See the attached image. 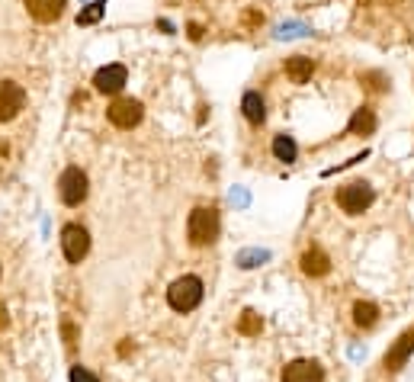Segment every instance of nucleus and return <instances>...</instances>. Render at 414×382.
<instances>
[{"label":"nucleus","instance_id":"6","mask_svg":"<svg viewBox=\"0 0 414 382\" xmlns=\"http://www.w3.org/2000/svg\"><path fill=\"white\" fill-rule=\"evenodd\" d=\"M61 251L68 257V264H81L91 251V235L84 225H65L61 228Z\"/></svg>","mask_w":414,"mask_h":382},{"label":"nucleus","instance_id":"13","mask_svg":"<svg viewBox=\"0 0 414 382\" xmlns=\"http://www.w3.org/2000/svg\"><path fill=\"white\" fill-rule=\"evenodd\" d=\"M241 113H244V119L248 123H254V125H260L267 119V103H264V97L257 90H248L244 93V100H241Z\"/></svg>","mask_w":414,"mask_h":382},{"label":"nucleus","instance_id":"11","mask_svg":"<svg viewBox=\"0 0 414 382\" xmlns=\"http://www.w3.org/2000/svg\"><path fill=\"white\" fill-rule=\"evenodd\" d=\"M26 10L39 23H55L65 13V0H26Z\"/></svg>","mask_w":414,"mask_h":382},{"label":"nucleus","instance_id":"9","mask_svg":"<svg viewBox=\"0 0 414 382\" xmlns=\"http://www.w3.org/2000/svg\"><path fill=\"white\" fill-rule=\"evenodd\" d=\"M283 382H324V369L315 360H293L283 367Z\"/></svg>","mask_w":414,"mask_h":382},{"label":"nucleus","instance_id":"14","mask_svg":"<svg viewBox=\"0 0 414 382\" xmlns=\"http://www.w3.org/2000/svg\"><path fill=\"white\" fill-rule=\"evenodd\" d=\"M312 71H315V62L305 58V55H295V58L286 62V77L293 81V84H305V81L312 77Z\"/></svg>","mask_w":414,"mask_h":382},{"label":"nucleus","instance_id":"26","mask_svg":"<svg viewBox=\"0 0 414 382\" xmlns=\"http://www.w3.org/2000/svg\"><path fill=\"white\" fill-rule=\"evenodd\" d=\"M7 158V145H4V142H0V161Z\"/></svg>","mask_w":414,"mask_h":382},{"label":"nucleus","instance_id":"5","mask_svg":"<svg viewBox=\"0 0 414 382\" xmlns=\"http://www.w3.org/2000/svg\"><path fill=\"white\" fill-rule=\"evenodd\" d=\"M106 116H109V123H113L116 129H135V125L142 123L145 107H142V100L119 97V100H113V107L106 109Z\"/></svg>","mask_w":414,"mask_h":382},{"label":"nucleus","instance_id":"8","mask_svg":"<svg viewBox=\"0 0 414 382\" xmlns=\"http://www.w3.org/2000/svg\"><path fill=\"white\" fill-rule=\"evenodd\" d=\"M128 81V71L126 64H106V68H100L97 74H93V87H97V93H119L122 87H126Z\"/></svg>","mask_w":414,"mask_h":382},{"label":"nucleus","instance_id":"18","mask_svg":"<svg viewBox=\"0 0 414 382\" xmlns=\"http://www.w3.org/2000/svg\"><path fill=\"white\" fill-rule=\"evenodd\" d=\"M103 13H106V4H103V0H93V4H87V7L77 13V23H81V26H93V23H100V20H103Z\"/></svg>","mask_w":414,"mask_h":382},{"label":"nucleus","instance_id":"21","mask_svg":"<svg viewBox=\"0 0 414 382\" xmlns=\"http://www.w3.org/2000/svg\"><path fill=\"white\" fill-rule=\"evenodd\" d=\"M267 257H270L267 251H244V254H238V267L251 270V267H257V264H264Z\"/></svg>","mask_w":414,"mask_h":382},{"label":"nucleus","instance_id":"12","mask_svg":"<svg viewBox=\"0 0 414 382\" xmlns=\"http://www.w3.org/2000/svg\"><path fill=\"white\" fill-rule=\"evenodd\" d=\"M302 273L305 276H324L328 270H331V260H328V254L321 251V247H312V251L302 254Z\"/></svg>","mask_w":414,"mask_h":382},{"label":"nucleus","instance_id":"25","mask_svg":"<svg viewBox=\"0 0 414 382\" xmlns=\"http://www.w3.org/2000/svg\"><path fill=\"white\" fill-rule=\"evenodd\" d=\"M189 39H196V42L203 39V29H199V26H196V23H189Z\"/></svg>","mask_w":414,"mask_h":382},{"label":"nucleus","instance_id":"20","mask_svg":"<svg viewBox=\"0 0 414 382\" xmlns=\"http://www.w3.org/2000/svg\"><path fill=\"white\" fill-rule=\"evenodd\" d=\"M360 84H366V90H373V93H385L389 90V77L369 71V74H360Z\"/></svg>","mask_w":414,"mask_h":382},{"label":"nucleus","instance_id":"23","mask_svg":"<svg viewBox=\"0 0 414 382\" xmlns=\"http://www.w3.org/2000/svg\"><path fill=\"white\" fill-rule=\"evenodd\" d=\"M61 334H65V344H68V347L77 344V328H74V325H65V328H61Z\"/></svg>","mask_w":414,"mask_h":382},{"label":"nucleus","instance_id":"3","mask_svg":"<svg viewBox=\"0 0 414 382\" xmlns=\"http://www.w3.org/2000/svg\"><path fill=\"white\" fill-rule=\"evenodd\" d=\"M91 193V180L81 168H65L58 177V196L65 206H81L84 199Z\"/></svg>","mask_w":414,"mask_h":382},{"label":"nucleus","instance_id":"19","mask_svg":"<svg viewBox=\"0 0 414 382\" xmlns=\"http://www.w3.org/2000/svg\"><path fill=\"white\" fill-rule=\"evenodd\" d=\"M260 328H264V321H260V315L257 312H241V321H238V331L241 334H248V337H254V334H260Z\"/></svg>","mask_w":414,"mask_h":382},{"label":"nucleus","instance_id":"1","mask_svg":"<svg viewBox=\"0 0 414 382\" xmlns=\"http://www.w3.org/2000/svg\"><path fill=\"white\" fill-rule=\"evenodd\" d=\"M219 209L212 206H196L189 212V222H187V238L193 247H209L215 238H219Z\"/></svg>","mask_w":414,"mask_h":382},{"label":"nucleus","instance_id":"2","mask_svg":"<svg viewBox=\"0 0 414 382\" xmlns=\"http://www.w3.org/2000/svg\"><path fill=\"white\" fill-rule=\"evenodd\" d=\"M199 302H203V280L199 276H180L167 289V306L173 312H193Z\"/></svg>","mask_w":414,"mask_h":382},{"label":"nucleus","instance_id":"22","mask_svg":"<svg viewBox=\"0 0 414 382\" xmlns=\"http://www.w3.org/2000/svg\"><path fill=\"white\" fill-rule=\"evenodd\" d=\"M71 382H100L87 367H71Z\"/></svg>","mask_w":414,"mask_h":382},{"label":"nucleus","instance_id":"16","mask_svg":"<svg viewBox=\"0 0 414 382\" xmlns=\"http://www.w3.org/2000/svg\"><path fill=\"white\" fill-rule=\"evenodd\" d=\"M379 321V308L373 302H356L354 306V325L356 328H373Z\"/></svg>","mask_w":414,"mask_h":382},{"label":"nucleus","instance_id":"15","mask_svg":"<svg viewBox=\"0 0 414 382\" xmlns=\"http://www.w3.org/2000/svg\"><path fill=\"white\" fill-rule=\"evenodd\" d=\"M350 132L354 135H373L376 132V113L369 107H360L354 113V119H350Z\"/></svg>","mask_w":414,"mask_h":382},{"label":"nucleus","instance_id":"4","mask_svg":"<svg viewBox=\"0 0 414 382\" xmlns=\"http://www.w3.org/2000/svg\"><path fill=\"white\" fill-rule=\"evenodd\" d=\"M373 199H376V193H373V186L366 180H354V184H347L338 190V206L347 215H363L373 206Z\"/></svg>","mask_w":414,"mask_h":382},{"label":"nucleus","instance_id":"10","mask_svg":"<svg viewBox=\"0 0 414 382\" xmlns=\"http://www.w3.org/2000/svg\"><path fill=\"white\" fill-rule=\"evenodd\" d=\"M411 353H414V331H405V334L395 341V347L385 353V369H392V373H395V369H401Z\"/></svg>","mask_w":414,"mask_h":382},{"label":"nucleus","instance_id":"7","mask_svg":"<svg viewBox=\"0 0 414 382\" xmlns=\"http://www.w3.org/2000/svg\"><path fill=\"white\" fill-rule=\"evenodd\" d=\"M26 107V90L16 81H0V123H10L23 113Z\"/></svg>","mask_w":414,"mask_h":382},{"label":"nucleus","instance_id":"24","mask_svg":"<svg viewBox=\"0 0 414 382\" xmlns=\"http://www.w3.org/2000/svg\"><path fill=\"white\" fill-rule=\"evenodd\" d=\"M7 325H10V318H7V308H4V302H0V331L7 328Z\"/></svg>","mask_w":414,"mask_h":382},{"label":"nucleus","instance_id":"17","mask_svg":"<svg viewBox=\"0 0 414 382\" xmlns=\"http://www.w3.org/2000/svg\"><path fill=\"white\" fill-rule=\"evenodd\" d=\"M273 154H276V161H286V164H293L295 154H299V148H295V142L289 135H276V138H273Z\"/></svg>","mask_w":414,"mask_h":382}]
</instances>
